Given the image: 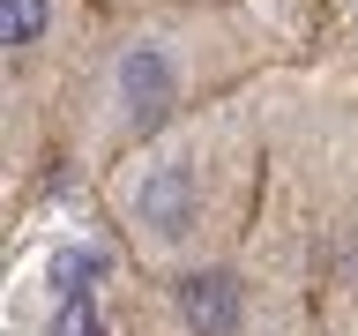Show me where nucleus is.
<instances>
[{"instance_id":"nucleus-1","label":"nucleus","mask_w":358,"mask_h":336,"mask_svg":"<svg viewBox=\"0 0 358 336\" xmlns=\"http://www.w3.org/2000/svg\"><path fill=\"white\" fill-rule=\"evenodd\" d=\"M276 60L284 52L246 0H157V8L97 15L90 60L60 112L52 172L97 187L134 142H150L157 127L187 120L224 90L262 83Z\"/></svg>"},{"instance_id":"nucleus-2","label":"nucleus","mask_w":358,"mask_h":336,"mask_svg":"<svg viewBox=\"0 0 358 336\" xmlns=\"http://www.w3.org/2000/svg\"><path fill=\"white\" fill-rule=\"evenodd\" d=\"M268 172H276V120L262 83H239L194 105L187 120L157 127L150 142H134L97 179V195L127 262L150 284H172L194 269L239 262V246L262 224Z\"/></svg>"},{"instance_id":"nucleus-3","label":"nucleus","mask_w":358,"mask_h":336,"mask_svg":"<svg viewBox=\"0 0 358 336\" xmlns=\"http://www.w3.org/2000/svg\"><path fill=\"white\" fill-rule=\"evenodd\" d=\"M97 0H0V38H8V172L15 195L52 179L60 157V112L67 90L97 38Z\"/></svg>"},{"instance_id":"nucleus-4","label":"nucleus","mask_w":358,"mask_h":336,"mask_svg":"<svg viewBox=\"0 0 358 336\" xmlns=\"http://www.w3.org/2000/svg\"><path fill=\"white\" fill-rule=\"evenodd\" d=\"M299 262H306V307L321 336H358V134L343 150V172L321 179L313 224L299 232Z\"/></svg>"},{"instance_id":"nucleus-5","label":"nucleus","mask_w":358,"mask_h":336,"mask_svg":"<svg viewBox=\"0 0 358 336\" xmlns=\"http://www.w3.org/2000/svg\"><path fill=\"white\" fill-rule=\"evenodd\" d=\"M97 8H105V15H120V8H157V0H97Z\"/></svg>"}]
</instances>
